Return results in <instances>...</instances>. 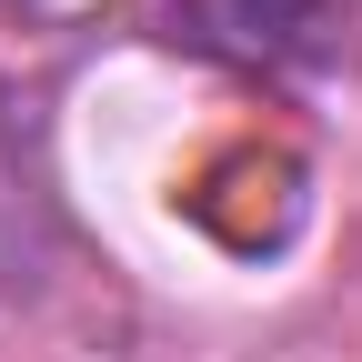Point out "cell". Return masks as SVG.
<instances>
[]
</instances>
